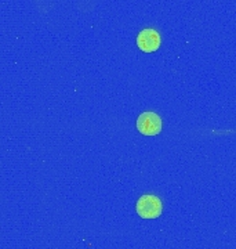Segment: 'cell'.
<instances>
[{"mask_svg":"<svg viewBox=\"0 0 236 249\" xmlns=\"http://www.w3.org/2000/svg\"><path fill=\"white\" fill-rule=\"evenodd\" d=\"M137 213L142 219H156L162 214V201L155 196H142L137 201Z\"/></svg>","mask_w":236,"mask_h":249,"instance_id":"cell-1","label":"cell"},{"mask_svg":"<svg viewBox=\"0 0 236 249\" xmlns=\"http://www.w3.org/2000/svg\"><path fill=\"white\" fill-rule=\"evenodd\" d=\"M137 129L144 136H155L162 132V119L155 112H144L137 119Z\"/></svg>","mask_w":236,"mask_h":249,"instance_id":"cell-2","label":"cell"},{"mask_svg":"<svg viewBox=\"0 0 236 249\" xmlns=\"http://www.w3.org/2000/svg\"><path fill=\"white\" fill-rule=\"evenodd\" d=\"M160 36L155 29H144L137 36V46L144 53H153L160 46Z\"/></svg>","mask_w":236,"mask_h":249,"instance_id":"cell-3","label":"cell"}]
</instances>
